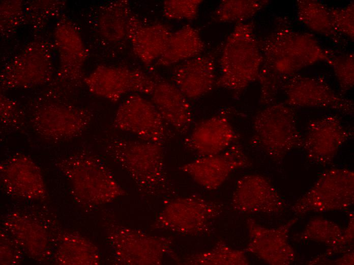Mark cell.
I'll use <instances>...</instances> for the list:
<instances>
[{
	"label": "cell",
	"instance_id": "6da1fadb",
	"mask_svg": "<svg viewBox=\"0 0 354 265\" xmlns=\"http://www.w3.org/2000/svg\"><path fill=\"white\" fill-rule=\"evenodd\" d=\"M274 30L259 42L262 62L258 80L260 102L271 105L287 80L301 69L333 55L323 49L314 36L293 29L285 16L276 19Z\"/></svg>",
	"mask_w": 354,
	"mask_h": 265
},
{
	"label": "cell",
	"instance_id": "7a4b0ae2",
	"mask_svg": "<svg viewBox=\"0 0 354 265\" xmlns=\"http://www.w3.org/2000/svg\"><path fill=\"white\" fill-rule=\"evenodd\" d=\"M105 150L129 174L140 190L160 193L169 189L163 143L112 138L106 140Z\"/></svg>",
	"mask_w": 354,
	"mask_h": 265
},
{
	"label": "cell",
	"instance_id": "3957f363",
	"mask_svg": "<svg viewBox=\"0 0 354 265\" xmlns=\"http://www.w3.org/2000/svg\"><path fill=\"white\" fill-rule=\"evenodd\" d=\"M253 22L238 23L225 42L215 86L241 94L258 80L262 62Z\"/></svg>",
	"mask_w": 354,
	"mask_h": 265
},
{
	"label": "cell",
	"instance_id": "277c9868",
	"mask_svg": "<svg viewBox=\"0 0 354 265\" xmlns=\"http://www.w3.org/2000/svg\"><path fill=\"white\" fill-rule=\"evenodd\" d=\"M253 129V142L274 160L302 147L303 137L294 112L286 103L272 104L259 112L254 118Z\"/></svg>",
	"mask_w": 354,
	"mask_h": 265
},
{
	"label": "cell",
	"instance_id": "5b68a950",
	"mask_svg": "<svg viewBox=\"0 0 354 265\" xmlns=\"http://www.w3.org/2000/svg\"><path fill=\"white\" fill-rule=\"evenodd\" d=\"M57 166L77 194L90 202H104L125 193L103 163L90 153L69 156L60 160Z\"/></svg>",
	"mask_w": 354,
	"mask_h": 265
},
{
	"label": "cell",
	"instance_id": "8992f818",
	"mask_svg": "<svg viewBox=\"0 0 354 265\" xmlns=\"http://www.w3.org/2000/svg\"><path fill=\"white\" fill-rule=\"evenodd\" d=\"M221 211L219 204L199 196L179 198L163 209L156 225L179 234L199 235L210 230Z\"/></svg>",
	"mask_w": 354,
	"mask_h": 265
},
{
	"label": "cell",
	"instance_id": "52a82bcc",
	"mask_svg": "<svg viewBox=\"0 0 354 265\" xmlns=\"http://www.w3.org/2000/svg\"><path fill=\"white\" fill-rule=\"evenodd\" d=\"M53 67L48 44L42 40L32 41L4 68L1 87L28 89L42 85L51 80Z\"/></svg>",
	"mask_w": 354,
	"mask_h": 265
},
{
	"label": "cell",
	"instance_id": "ba28073f",
	"mask_svg": "<svg viewBox=\"0 0 354 265\" xmlns=\"http://www.w3.org/2000/svg\"><path fill=\"white\" fill-rule=\"evenodd\" d=\"M157 82L141 69L109 65L98 66L84 80L91 93L113 102L129 93L151 94Z\"/></svg>",
	"mask_w": 354,
	"mask_h": 265
},
{
	"label": "cell",
	"instance_id": "9c48e42d",
	"mask_svg": "<svg viewBox=\"0 0 354 265\" xmlns=\"http://www.w3.org/2000/svg\"><path fill=\"white\" fill-rule=\"evenodd\" d=\"M92 118L91 113L85 109L50 102L37 108L30 120L38 136L60 141L80 135L91 123Z\"/></svg>",
	"mask_w": 354,
	"mask_h": 265
},
{
	"label": "cell",
	"instance_id": "30bf717a",
	"mask_svg": "<svg viewBox=\"0 0 354 265\" xmlns=\"http://www.w3.org/2000/svg\"><path fill=\"white\" fill-rule=\"evenodd\" d=\"M113 125L143 141L163 143L171 136L168 124L153 102L138 94L130 95L120 104Z\"/></svg>",
	"mask_w": 354,
	"mask_h": 265
},
{
	"label": "cell",
	"instance_id": "8fae6325",
	"mask_svg": "<svg viewBox=\"0 0 354 265\" xmlns=\"http://www.w3.org/2000/svg\"><path fill=\"white\" fill-rule=\"evenodd\" d=\"M282 90L286 103L290 107L330 108L347 115L353 113V101L336 93L319 78L296 74L287 80Z\"/></svg>",
	"mask_w": 354,
	"mask_h": 265
},
{
	"label": "cell",
	"instance_id": "7c38bea8",
	"mask_svg": "<svg viewBox=\"0 0 354 265\" xmlns=\"http://www.w3.org/2000/svg\"><path fill=\"white\" fill-rule=\"evenodd\" d=\"M54 35L60 61L58 81L63 87L76 88L84 84L87 49L76 26L68 19L57 22Z\"/></svg>",
	"mask_w": 354,
	"mask_h": 265
},
{
	"label": "cell",
	"instance_id": "4fadbf2b",
	"mask_svg": "<svg viewBox=\"0 0 354 265\" xmlns=\"http://www.w3.org/2000/svg\"><path fill=\"white\" fill-rule=\"evenodd\" d=\"M250 165V161L241 145L233 143L220 153L201 156L182 166L180 170L204 189L214 190L221 186L233 171Z\"/></svg>",
	"mask_w": 354,
	"mask_h": 265
},
{
	"label": "cell",
	"instance_id": "5bb4252c",
	"mask_svg": "<svg viewBox=\"0 0 354 265\" xmlns=\"http://www.w3.org/2000/svg\"><path fill=\"white\" fill-rule=\"evenodd\" d=\"M112 234L116 254L125 264H161L172 243L169 237L152 236L122 227H116Z\"/></svg>",
	"mask_w": 354,
	"mask_h": 265
},
{
	"label": "cell",
	"instance_id": "9a60e30c",
	"mask_svg": "<svg viewBox=\"0 0 354 265\" xmlns=\"http://www.w3.org/2000/svg\"><path fill=\"white\" fill-rule=\"evenodd\" d=\"M349 136L338 117L328 115L309 122L303 137L302 147L312 161L327 164L332 161Z\"/></svg>",
	"mask_w": 354,
	"mask_h": 265
},
{
	"label": "cell",
	"instance_id": "2e32d148",
	"mask_svg": "<svg viewBox=\"0 0 354 265\" xmlns=\"http://www.w3.org/2000/svg\"><path fill=\"white\" fill-rule=\"evenodd\" d=\"M173 84L188 99L209 92L216 82L215 56H199L177 64L172 70Z\"/></svg>",
	"mask_w": 354,
	"mask_h": 265
},
{
	"label": "cell",
	"instance_id": "e0dca14e",
	"mask_svg": "<svg viewBox=\"0 0 354 265\" xmlns=\"http://www.w3.org/2000/svg\"><path fill=\"white\" fill-rule=\"evenodd\" d=\"M238 138V134L228 118L218 115L195 125L185 144L201 157L223 152L232 145Z\"/></svg>",
	"mask_w": 354,
	"mask_h": 265
},
{
	"label": "cell",
	"instance_id": "ac0fdd59",
	"mask_svg": "<svg viewBox=\"0 0 354 265\" xmlns=\"http://www.w3.org/2000/svg\"><path fill=\"white\" fill-rule=\"evenodd\" d=\"M1 180L4 188L12 194L35 197L45 192L39 168L21 153L13 155L1 164Z\"/></svg>",
	"mask_w": 354,
	"mask_h": 265
},
{
	"label": "cell",
	"instance_id": "d6986e66",
	"mask_svg": "<svg viewBox=\"0 0 354 265\" xmlns=\"http://www.w3.org/2000/svg\"><path fill=\"white\" fill-rule=\"evenodd\" d=\"M279 197L264 177L248 175L239 179L233 192L231 204L243 213H271L278 210Z\"/></svg>",
	"mask_w": 354,
	"mask_h": 265
},
{
	"label": "cell",
	"instance_id": "ffe728a7",
	"mask_svg": "<svg viewBox=\"0 0 354 265\" xmlns=\"http://www.w3.org/2000/svg\"><path fill=\"white\" fill-rule=\"evenodd\" d=\"M151 95V101L165 122L177 132L186 134L191 127L193 116L185 95L167 81H157Z\"/></svg>",
	"mask_w": 354,
	"mask_h": 265
},
{
	"label": "cell",
	"instance_id": "44dd1931",
	"mask_svg": "<svg viewBox=\"0 0 354 265\" xmlns=\"http://www.w3.org/2000/svg\"><path fill=\"white\" fill-rule=\"evenodd\" d=\"M172 33L164 24L145 26L139 21L131 30L127 39L131 42L134 54L148 66L164 53Z\"/></svg>",
	"mask_w": 354,
	"mask_h": 265
},
{
	"label": "cell",
	"instance_id": "7402d4cb",
	"mask_svg": "<svg viewBox=\"0 0 354 265\" xmlns=\"http://www.w3.org/2000/svg\"><path fill=\"white\" fill-rule=\"evenodd\" d=\"M204 43L197 30L187 24L172 33L164 53L157 65L168 66L200 56Z\"/></svg>",
	"mask_w": 354,
	"mask_h": 265
},
{
	"label": "cell",
	"instance_id": "603a6c76",
	"mask_svg": "<svg viewBox=\"0 0 354 265\" xmlns=\"http://www.w3.org/2000/svg\"><path fill=\"white\" fill-rule=\"evenodd\" d=\"M129 2H111L101 10L98 20L101 35L110 42L127 39L130 23L133 15Z\"/></svg>",
	"mask_w": 354,
	"mask_h": 265
},
{
	"label": "cell",
	"instance_id": "cb8c5ba5",
	"mask_svg": "<svg viewBox=\"0 0 354 265\" xmlns=\"http://www.w3.org/2000/svg\"><path fill=\"white\" fill-rule=\"evenodd\" d=\"M247 223L250 241L247 250L269 263H281L280 230L262 227L253 220Z\"/></svg>",
	"mask_w": 354,
	"mask_h": 265
},
{
	"label": "cell",
	"instance_id": "d4e9b609",
	"mask_svg": "<svg viewBox=\"0 0 354 265\" xmlns=\"http://www.w3.org/2000/svg\"><path fill=\"white\" fill-rule=\"evenodd\" d=\"M297 7L299 20L310 29L336 41L340 39L334 29L330 7L314 0L298 1Z\"/></svg>",
	"mask_w": 354,
	"mask_h": 265
},
{
	"label": "cell",
	"instance_id": "484cf974",
	"mask_svg": "<svg viewBox=\"0 0 354 265\" xmlns=\"http://www.w3.org/2000/svg\"><path fill=\"white\" fill-rule=\"evenodd\" d=\"M191 265H241L248 261L244 251L233 249L223 241H219L211 249L192 254L183 261Z\"/></svg>",
	"mask_w": 354,
	"mask_h": 265
},
{
	"label": "cell",
	"instance_id": "4316f807",
	"mask_svg": "<svg viewBox=\"0 0 354 265\" xmlns=\"http://www.w3.org/2000/svg\"><path fill=\"white\" fill-rule=\"evenodd\" d=\"M269 1L223 0L215 11L213 18L217 22L241 23L255 15Z\"/></svg>",
	"mask_w": 354,
	"mask_h": 265
},
{
	"label": "cell",
	"instance_id": "83f0119b",
	"mask_svg": "<svg viewBox=\"0 0 354 265\" xmlns=\"http://www.w3.org/2000/svg\"><path fill=\"white\" fill-rule=\"evenodd\" d=\"M333 67L338 81L342 94L353 86V54L347 53L340 56L333 55L327 61Z\"/></svg>",
	"mask_w": 354,
	"mask_h": 265
},
{
	"label": "cell",
	"instance_id": "f1b7e54d",
	"mask_svg": "<svg viewBox=\"0 0 354 265\" xmlns=\"http://www.w3.org/2000/svg\"><path fill=\"white\" fill-rule=\"evenodd\" d=\"M201 0H167L163 4V14L170 20L195 19L198 15Z\"/></svg>",
	"mask_w": 354,
	"mask_h": 265
},
{
	"label": "cell",
	"instance_id": "f546056e",
	"mask_svg": "<svg viewBox=\"0 0 354 265\" xmlns=\"http://www.w3.org/2000/svg\"><path fill=\"white\" fill-rule=\"evenodd\" d=\"M0 117L3 129L16 131L25 126L24 116L17 103L4 95H1Z\"/></svg>",
	"mask_w": 354,
	"mask_h": 265
},
{
	"label": "cell",
	"instance_id": "4dcf8cb0",
	"mask_svg": "<svg viewBox=\"0 0 354 265\" xmlns=\"http://www.w3.org/2000/svg\"><path fill=\"white\" fill-rule=\"evenodd\" d=\"M23 15L20 1H3L1 3V30L3 33L13 32L20 23Z\"/></svg>",
	"mask_w": 354,
	"mask_h": 265
},
{
	"label": "cell",
	"instance_id": "1f68e13d",
	"mask_svg": "<svg viewBox=\"0 0 354 265\" xmlns=\"http://www.w3.org/2000/svg\"><path fill=\"white\" fill-rule=\"evenodd\" d=\"M332 22L335 31L353 40L354 5L351 2L346 6L340 8H330Z\"/></svg>",
	"mask_w": 354,
	"mask_h": 265
}]
</instances>
